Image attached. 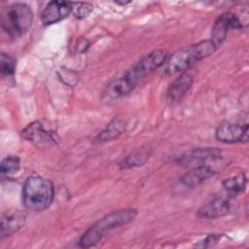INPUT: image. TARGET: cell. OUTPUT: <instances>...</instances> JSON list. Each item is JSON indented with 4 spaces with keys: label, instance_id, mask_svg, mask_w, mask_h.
<instances>
[{
    "label": "cell",
    "instance_id": "cell-1",
    "mask_svg": "<svg viewBox=\"0 0 249 249\" xmlns=\"http://www.w3.org/2000/svg\"><path fill=\"white\" fill-rule=\"evenodd\" d=\"M216 49V46L211 40H205L184 47L166 58L164 62V72L167 75H173L178 72L186 71L196 62L211 55Z\"/></svg>",
    "mask_w": 249,
    "mask_h": 249
},
{
    "label": "cell",
    "instance_id": "cell-2",
    "mask_svg": "<svg viewBox=\"0 0 249 249\" xmlns=\"http://www.w3.org/2000/svg\"><path fill=\"white\" fill-rule=\"evenodd\" d=\"M136 215L137 211L131 208L111 212L95 222L85 231L80 239V245L82 247H91L97 244L109 231L129 223Z\"/></svg>",
    "mask_w": 249,
    "mask_h": 249
},
{
    "label": "cell",
    "instance_id": "cell-3",
    "mask_svg": "<svg viewBox=\"0 0 249 249\" xmlns=\"http://www.w3.org/2000/svg\"><path fill=\"white\" fill-rule=\"evenodd\" d=\"M54 189L53 183L40 176L28 177L22 188L24 206L33 211H42L53 202Z\"/></svg>",
    "mask_w": 249,
    "mask_h": 249
},
{
    "label": "cell",
    "instance_id": "cell-4",
    "mask_svg": "<svg viewBox=\"0 0 249 249\" xmlns=\"http://www.w3.org/2000/svg\"><path fill=\"white\" fill-rule=\"evenodd\" d=\"M33 21V12L23 3H15L5 7L1 13V26L11 38L24 34Z\"/></svg>",
    "mask_w": 249,
    "mask_h": 249
},
{
    "label": "cell",
    "instance_id": "cell-5",
    "mask_svg": "<svg viewBox=\"0 0 249 249\" xmlns=\"http://www.w3.org/2000/svg\"><path fill=\"white\" fill-rule=\"evenodd\" d=\"M167 58L165 52L158 50L150 53L136 62L124 76V80L133 89L135 86L146 76L164 64Z\"/></svg>",
    "mask_w": 249,
    "mask_h": 249
},
{
    "label": "cell",
    "instance_id": "cell-6",
    "mask_svg": "<svg viewBox=\"0 0 249 249\" xmlns=\"http://www.w3.org/2000/svg\"><path fill=\"white\" fill-rule=\"evenodd\" d=\"M241 27V22L234 14L225 13L221 15L214 22L211 41L217 48L226 40L229 30L239 29Z\"/></svg>",
    "mask_w": 249,
    "mask_h": 249
},
{
    "label": "cell",
    "instance_id": "cell-7",
    "mask_svg": "<svg viewBox=\"0 0 249 249\" xmlns=\"http://www.w3.org/2000/svg\"><path fill=\"white\" fill-rule=\"evenodd\" d=\"M216 138L219 141L226 143L247 142L248 124H237L231 123L221 124L216 129Z\"/></svg>",
    "mask_w": 249,
    "mask_h": 249
},
{
    "label": "cell",
    "instance_id": "cell-8",
    "mask_svg": "<svg viewBox=\"0 0 249 249\" xmlns=\"http://www.w3.org/2000/svg\"><path fill=\"white\" fill-rule=\"evenodd\" d=\"M195 81V72L192 69L184 71L178 78H176L169 86L166 98L169 102L180 101L188 90L191 89Z\"/></svg>",
    "mask_w": 249,
    "mask_h": 249
},
{
    "label": "cell",
    "instance_id": "cell-9",
    "mask_svg": "<svg viewBox=\"0 0 249 249\" xmlns=\"http://www.w3.org/2000/svg\"><path fill=\"white\" fill-rule=\"evenodd\" d=\"M26 213L18 209L7 210L2 214L0 223V237L4 238L18 231L25 223Z\"/></svg>",
    "mask_w": 249,
    "mask_h": 249
},
{
    "label": "cell",
    "instance_id": "cell-10",
    "mask_svg": "<svg viewBox=\"0 0 249 249\" xmlns=\"http://www.w3.org/2000/svg\"><path fill=\"white\" fill-rule=\"evenodd\" d=\"M72 3L66 1H52L42 12L43 24L50 25L65 18L72 10Z\"/></svg>",
    "mask_w": 249,
    "mask_h": 249
},
{
    "label": "cell",
    "instance_id": "cell-11",
    "mask_svg": "<svg viewBox=\"0 0 249 249\" xmlns=\"http://www.w3.org/2000/svg\"><path fill=\"white\" fill-rule=\"evenodd\" d=\"M230 211V201L223 197H216L198 210V217L204 219H217L227 215Z\"/></svg>",
    "mask_w": 249,
    "mask_h": 249
},
{
    "label": "cell",
    "instance_id": "cell-12",
    "mask_svg": "<svg viewBox=\"0 0 249 249\" xmlns=\"http://www.w3.org/2000/svg\"><path fill=\"white\" fill-rule=\"evenodd\" d=\"M21 135L28 141L34 142L36 144H50L54 143L56 138L53 132L44 129L41 124L32 123L29 124L22 131Z\"/></svg>",
    "mask_w": 249,
    "mask_h": 249
},
{
    "label": "cell",
    "instance_id": "cell-13",
    "mask_svg": "<svg viewBox=\"0 0 249 249\" xmlns=\"http://www.w3.org/2000/svg\"><path fill=\"white\" fill-rule=\"evenodd\" d=\"M214 169L208 164L197 165L181 177V182L187 187L195 188L214 175Z\"/></svg>",
    "mask_w": 249,
    "mask_h": 249
},
{
    "label": "cell",
    "instance_id": "cell-14",
    "mask_svg": "<svg viewBox=\"0 0 249 249\" xmlns=\"http://www.w3.org/2000/svg\"><path fill=\"white\" fill-rule=\"evenodd\" d=\"M124 129V124L118 119L113 120L110 122L106 127L98 134L96 137V140L98 142H106L111 141L115 138H117Z\"/></svg>",
    "mask_w": 249,
    "mask_h": 249
},
{
    "label": "cell",
    "instance_id": "cell-15",
    "mask_svg": "<svg viewBox=\"0 0 249 249\" xmlns=\"http://www.w3.org/2000/svg\"><path fill=\"white\" fill-rule=\"evenodd\" d=\"M246 176L244 173H239L233 177L228 178L223 182L224 189L231 195H238L246 188Z\"/></svg>",
    "mask_w": 249,
    "mask_h": 249
},
{
    "label": "cell",
    "instance_id": "cell-16",
    "mask_svg": "<svg viewBox=\"0 0 249 249\" xmlns=\"http://www.w3.org/2000/svg\"><path fill=\"white\" fill-rule=\"evenodd\" d=\"M149 158V153L147 151H137L129 156H127L124 160L121 162L122 168H129L137 165L143 164Z\"/></svg>",
    "mask_w": 249,
    "mask_h": 249
},
{
    "label": "cell",
    "instance_id": "cell-17",
    "mask_svg": "<svg viewBox=\"0 0 249 249\" xmlns=\"http://www.w3.org/2000/svg\"><path fill=\"white\" fill-rule=\"evenodd\" d=\"M20 166V161L18 157H14V156H10L5 158L2 162H1V166H0V170L2 174H14L16 173Z\"/></svg>",
    "mask_w": 249,
    "mask_h": 249
},
{
    "label": "cell",
    "instance_id": "cell-18",
    "mask_svg": "<svg viewBox=\"0 0 249 249\" xmlns=\"http://www.w3.org/2000/svg\"><path fill=\"white\" fill-rule=\"evenodd\" d=\"M0 68H1V72L3 75L6 76H11L15 73V69H16V61L15 59L5 53H1V59H0Z\"/></svg>",
    "mask_w": 249,
    "mask_h": 249
},
{
    "label": "cell",
    "instance_id": "cell-19",
    "mask_svg": "<svg viewBox=\"0 0 249 249\" xmlns=\"http://www.w3.org/2000/svg\"><path fill=\"white\" fill-rule=\"evenodd\" d=\"M92 11V6L89 3H78L77 7L74 8V15L78 18L87 17Z\"/></svg>",
    "mask_w": 249,
    "mask_h": 249
},
{
    "label": "cell",
    "instance_id": "cell-20",
    "mask_svg": "<svg viewBox=\"0 0 249 249\" xmlns=\"http://www.w3.org/2000/svg\"><path fill=\"white\" fill-rule=\"evenodd\" d=\"M220 238H221V235H220V234H211V235H208L205 239H203V240L201 241L200 246H201V247H211V246H213L215 243H217Z\"/></svg>",
    "mask_w": 249,
    "mask_h": 249
},
{
    "label": "cell",
    "instance_id": "cell-21",
    "mask_svg": "<svg viewBox=\"0 0 249 249\" xmlns=\"http://www.w3.org/2000/svg\"><path fill=\"white\" fill-rule=\"evenodd\" d=\"M89 46V43L87 41V40H82L80 41V43L78 44V49L81 51V52H85Z\"/></svg>",
    "mask_w": 249,
    "mask_h": 249
}]
</instances>
